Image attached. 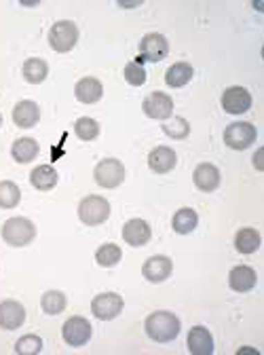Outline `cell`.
I'll return each mask as SVG.
<instances>
[{"label":"cell","instance_id":"obj_27","mask_svg":"<svg viewBox=\"0 0 264 355\" xmlns=\"http://www.w3.org/2000/svg\"><path fill=\"white\" fill-rule=\"evenodd\" d=\"M74 133L85 140V142H91L98 138V133H100V123L91 116H80L76 123H74Z\"/></svg>","mask_w":264,"mask_h":355},{"label":"cell","instance_id":"obj_28","mask_svg":"<svg viewBox=\"0 0 264 355\" xmlns=\"http://www.w3.org/2000/svg\"><path fill=\"white\" fill-rule=\"evenodd\" d=\"M121 256H123V252H121V248L114 245V243H104V245H100L98 252H96V260H98L100 266H104V269L116 266V264L121 262Z\"/></svg>","mask_w":264,"mask_h":355},{"label":"cell","instance_id":"obj_14","mask_svg":"<svg viewBox=\"0 0 264 355\" xmlns=\"http://www.w3.org/2000/svg\"><path fill=\"white\" fill-rule=\"evenodd\" d=\"M173 271V264L167 256H152L144 262L142 266V273L150 284H161L165 282Z\"/></svg>","mask_w":264,"mask_h":355},{"label":"cell","instance_id":"obj_17","mask_svg":"<svg viewBox=\"0 0 264 355\" xmlns=\"http://www.w3.org/2000/svg\"><path fill=\"white\" fill-rule=\"evenodd\" d=\"M188 351L193 355H211L213 353V336L205 326H195L188 332Z\"/></svg>","mask_w":264,"mask_h":355},{"label":"cell","instance_id":"obj_31","mask_svg":"<svg viewBox=\"0 0 264 355\" xmlns=\"http://www.w3.org/2000/svg\"><path fill=\"white\" fill-rule=\"evenodd\" d=\"M123 74H125V80H127L131 87H142V85L146 83V78H148L144 66L138 64V62H129V64L125 66V72H123Z\"/></svg>","mask_w":264,"mask_h":355},{"label":"cell","instance_id":"obj_23","mask_svg":"<svg viewBox=\"0 0 264 355\" xmlns=\"http://www.w3.org/2000/svg\"><path fill=\"white\" fill-rule=\"evenodd\" d=\"M193 74H195V70H193L191 64L178 62V64H173V66L165 72V83H167L169 87H173V89H180V87H184V85L191 83Z\"/></svg>","mask_w":264,"mask_h":355},{"label":"cell","instance_id":"obj_8","mask_svg":"<svg viewBox=\"0 0 264 355\" xmlns=\"http://www.w3.org/2000/svg\"><path fill=\"white\" fill-rule=\"evenodd\" d=\"M169 53V42L163 34L150 32L140 40V58L144 62H161Z\"/></svg>","mask_w":264,"mask_h":355},{"label":"cell","instance_id":"obj_12","mask_svg":"<svg viewBox=\"0 0 264 355\" xmlns=\"http://www.w3.org/2000/svg\"><path fill=\"white\" fill-rule=\"evenodd\" d=\"M26 322V309L17 300H3L0 302V328L3 330H17Z\"/></svg>","mask_w":264,"mask_h":355},{"label":"cell","instance_id":"obj_3","mask_svg":"<svg viewBox=\"0 0 264 355\" xmlns=\"http://www.w3.org/2000/svg\"><path fill=\"white\" fill-rule=\"evenodd\" d=\"M78 218L87 227L104 225V222L110 218V203L104 197H98V195L85 197L80 201V205H78Z\"/></svg>","mask_w":264,"mask_h":355},{"label":"cell","instance_id":"obj_10","mask_svg":"<svg viewBox=\"0 0 264 355\" xmlns=\"http://www.w3.org/2000/svg\"><path fill=\"white\" fill-rule=\"evenodd\" d=\"M220 102L229 114H243L252 108V94L245 87H229Z\"/></svg>","mask_w":264,"mask_h":355},{"label":"cell","instance_id":"obj_19","mask_svg":"<svg viewBox=\"0 0 264 355\" xmlns=\"http://www.w3.org/2000/svg\"><path fill=\"white\" fill-rule=\"evenodd\" d=\"M256 282H258V275L247 264H239L229 273V286L235 292H249L256 286Z\"/></svg>","mask_w":264,"mask_h":355},{"label":"cell","instance_id":"obj_33","mask_svg":"<svg viewBox=\"0 0 264 355\" xmlns=\"http://www.w3.org/2000/svg\"><path fill=\"white\" fill-rule=\"evenodd\" d=\"M163 131L167 133L169 138H173V140H182V138H186L188 133H191V127H188L186 119H175V121L163 125Z\"/></svg>","mask_w":264,"mask_h":355},{"label":"cell","instance_id":"obj_26","mask_svg":"<svg viewBox=\"0 0 264 355\" xmlns=\"http://www.w3.org/2000/svg\"><path fill=\"white\" fill-rule=\"evenodd\" d=\"M49 74V66L45 60H40V58H32L24 64V78L32 85H38L47 78Z\"/></svg>","mask_w":264,"mask_h":355},{"label":"cell","instance_id":"obj_20","mask_svg":"<svg viewBox=\"0 0 264 355\" xmlns=\"http://www.w3.org/2000/svg\"><path fill=\"white\" fill-rule=\"evenodd\" d=\"M13 121L21 129H30L40 121V108L32 100H24L13 108Z\"/></svg>","mask_w":264,"mask_h":355},{"label":"cell","instance_id":"obj_15","mask_svg":"<svg viewBox=\"0 0 264 355\" xmlns=\"http://www.w3.org/2000/svg\"><path fill=\"white\" fill-rule=\"evenodd\" d=\"M74 96H76V100L82 102V104H96V102H100L102 96H104V87H102V83H100L98 78H94V76H85V78H80V80L76 83V87H74Z\"/></svg>","mask_w":264,"mask_h":355},{"label":"cell","instance_id":"obj_25","mask_svg":"<svg viewBox=\"0 0 264 355\" xmlns=\"http://www.w3.org/2000/svg\"><path fill=\"white\" fill-rule=\"evenodd\" d=\"M260 233L256 229H239L237 235H235V248L239 254H254L258 248H260Z\"/></svg>","mask_w":264,"mask_h":355},{"label":"cell","instance_id":"obj_32","mask_svg":"<svg viewBox=\"0 0 264 355\" xmlns=\"http://www.w3.org/2000/svg\"><path fill=\"white\" fill-rule=\"evenodd\" d=\"M15 351L19 355H36V353L42 351V338L36 336V334H28V336H24V338L17 340Z\"/></svg>","mask_w":264,"mask_h":355},{"label":"cell","instance_id":"obj_21","mask_svg":"<svg viewBox=\"0 0 264 355\" xmlns=\"http://www.w3.org/2000/svg\"><path fill=\"white\" fill-rule=\"evenodd\" d=\"M58 180H60V175H58L55 167H51V165H38L30 173V182L38 191H51V189H55Z\"/></svg>","mask_w":264,"mask_h":355},{"label":"cell","instance_id":"obj_16","mask_svg":"<svg viewBox=\"0 0 264 355\" xmlns=\"http://www.w3.org/2000/svg\"><path fill=\"white\" fill-rule=\"evenodd\" d=\"M195 187L203 193H211L220 187V169L211 163H201L193 173Z\"/></svg>","mask_w":264,"mask_h":355},{"label":"cell","instance_id":"obj_6","mask_svg":"<svg viewBox=\"0 0 264 355\" xmlns=\"http://www.w3.org/2000/svg\"><path fill=\"white\" fill-rule=\"evenodd\" d=\"M258 138V133H256V127L252 123H233L227 127L225 131V144L233 150H245L249 148Z\"/></svg>","mask_w":264,"mask_h":355},{"label":"cell","instance_id":"obj_22","mask_svg":"<svg viewBox=\"0 0 264 355\" xmlns=\"http://www.w3.org/2000/svg\"><path fill=\"white\" fill-rule=\"evenodd\" d=\"M197 225H199V216H197V211L191 209V207L178 209V211H175V216H173V220H171L173 231H175V233H180V235L193 233V231L197 229Z\"/></svg>","mask_w":264,"mask_h":355},{"label":"cell","instance_id":"obj_18","mask_svg":"<svg viewBox=\"0 0 264 355\" xmlns=\"http://www.w3.org/2000/svg\"><path fill=\"white\" fill-rule=\"evenodd\" d=\"M175 163H178V155L175 150H171L169 146H157L150 155H148V167L155 173H169Z\"/></svg>","mask_w":264,"mask_h":355},{"label":"cell","instance_id":"obj_24","mask_svg":"<svg viewBox=\"0 0 264 355\" xmlns=\"http://www.w3.org/2000/svg\"><path fill=\"white\" fill-rule=\"evenodd\" d=\"M38 142L32 138H19L15 140V144L11 146V155L17 163H30L38 157Z\"/></svg>","mask_w":264,"mask_h":355},{"label":"cell","instance_id":"obj_29","mask_svg":"<svg viewBox=\"0 0 264 355\" xmlns=\"http://www.w3.org/2000/svg\"><path fill=\"white\" fill-rule=\"evenodd\" d=\"M40 306H42V311H45L47 315L62 313V311L66 309V296H64V292H58V290L47 292L45 296L40 298Z\"/></svg>","mask_w":264,"mask_h":355},{"label":"cell","instance_id":"obj_5","mask_svg":"<svg viewBox=\"0 0 264 355\" xmlns=\"http://www.w3.org/2000/svg\"><path fill=\"white\" fill-rule=\"evenodd\" d=\"M94 175L102 189H116L125 180V165L118 159H102L96 165Z\"/></svg>","mask_w":264,"mask_h":355},{"label":"cell","instance_id":"obj_4","mask_svg":"<svg viewBox=\"0 0 264 355\" xmlns=\"http://www.w3.org/2000/svg\"><path fill=\"white\" fill-rule=\"evenodd\" d=\"M78 42V28L70 19L55 21L49 30V44L51 49L58 53H68L74 49V44Z\"/></svg>","mask_w":264,"mask_h":355},{"label":"cell","instance_id":"obj_7","mask_svg":"<svg viewBox=\"0 0 264 355\" xmlns=\"http://www.w3.org/2000/svg\"><path fill=\"white\" fill-rule=\"evenodd\" d=\"M91 334H94V328L91 324L87 322L85 318H70L64 328H62V336L64 340L70 345V347H82L91 340Z\"/></svg>","mask_w":264,"mask_h":355},{"label":"cell","instance_id":"obj_2","mask_svg":"<svg viewBox=\"0 0 264 355\" xmlns=\"http://www.w3.org/2000/svg\"><path fill=\"white\" fill-rule=\"evenodd\" d=\"M34 237H36V227L28 218H21V216L9 218L3 225V239L13 248H24L32 243Z\"/></svg>","mask_w":264,"mask_h":355},{"label":"cell","instance_id":"obj_13","mask_svg":"<svg viewBox=\"0 0 264 355\" xmlns=\"http://www.w3.org/2000/svg\"><path fill=\"white\" fill-rule=\"evenodd\" d=\"M142 108H144L146 116L157 119V121H165V119H169L171 112H173V100H171L167 94L155 92V94L146 96Z\"/></svg>","mask_w":264,"mask_h":355},{"label":"cell","instance_id":"obj_30","mask_svg":"<svg viewBox=\"0 0 264 355\" xmlns=\"http://www.w3.org/2000/svg\"><path fill=\"white\" fill-rule=\"evenodd\" d=\"M19 201H21V191L15 182L11 180L0 182V207L13 209Z\"/></svg>","mask_w":264,"mask_h":355},{"label":"cell","instance_id":"obj_11","mask_svg":"<svg viewBox=\"0 0 264 355\" xmlns=\"http://www.w3.org/2000/svg\"><path fill=\"white\" fill-rule=\"evenodd\" d=\"M150 237H152V231H150V225L146 220L134 218V220L125 222V227H123L125 243L134 245V248H142V245H146L150 241Z\"/></svg>","mask_w":264,"mask_h":355},{"label":"cell","instance_id":"obj_1","mask_svg":"<svg viewBox=\"0 0 264 355\" xmlns=\"http://www.w3.org/2000/svg\"><path fill=\"white\" fill-rule=\"evenodd\" d=\"M144 328L155 343H171L180 334V320L169 311H155L146 318Z\"/></svg>","mask_w":264,"mask_h":355},{"label":"cell","instance_id":"obj_34","mask_svg":"<svg viewBox=\"0 0 264 355\" xmlns=\"http://www.w3.org/2000/svg\"><path fill=\"white\" fill-rule=\"evenodd\" d=\"M0 125H3V116H0Z\"/></svg>","mask_w":264,"mask_h":355},{"label":"cell","instance_id":"obj_9","mask_svg":"<svg viewBox=\"0 0 264 355\" xmlns=\"http://www.w3.org/2000/svg\"><path fill=\"white\" fill-rule=\"evenodd\" d=\"M91 311H94V315L98 320L110 322V320H114L121 313V311H123V298L116 292H104V294H100V296L94 298Z\"/></svg>","mask_w":264,"mask_h":355}]
</instances>
